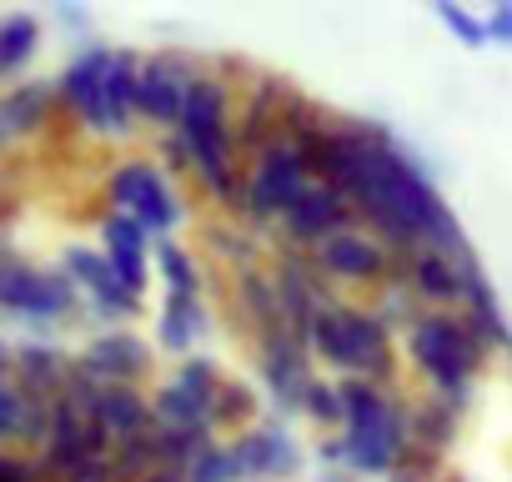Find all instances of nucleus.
<instances>
[{
  "label": "nucleus",
  "mask_w": 512,
  "mask_h": 482,
  "mask_svg": "<svg viewBox=\"0 0 512 482\" xmlns=\"http://www.w3.org/2000/svg\"><path fill=\"white\" fill-rule=\"evenodd\" d=\"M407 352L417 362V372L437 387L442 402L462 407L482 362H487V347L482 337L467 327L462 312H422L412 327H407Z\"/></svg>",
  "instance_id": "f257e3e1"
},
{
  "label": "nucleus",
  "mask_w": 512,
  "mask_h": 482,
  "mask_svg": "<svg viewBox=\"0 0 512 482\" xmlns=\"http://www.w3.org/2000/svg\"><path fill=\"white\" fill-rule=\"evenodd\" d=\"M342 417H347V442L342 457L357 472H392L407 452V412L377 387V382H347L342 387Z\"/></svg>",
  "instance_id": "f03ea898"
},
{
  "label": "nucleus",
  "mask_w": 512,
  "mask_h": 482,
  "mask_svg": "<svg viewBox=\"0 0 512 482\" xmlns=\"http://www.w3.org/2000/svg\"><path fill=\"white\" fill-rule=\"evenodd\" d=\"M181 136H186V151L201 171V181L226 201V206H241V191L231 181V136H226V101H221V86L196 76L191 91H186V106H181Z\"/></svg>",
  "instance_id": "7ed1b4c3"
},
{
  "label": "nucleus",
  "mask_w": 512,
  "mask_h": 482,
  "mask_svg": "<svg viewBox=\"0 0 512 482\" xmlns=\"http://www.w3.org/2000/svg\"><path fill=\"white\" fill-rule=\"evenodd\" d=\"M312 347L347 372H367V377H387L392 372V332L382 327L377 312H357V307H322L312 322Z\"/></svg>",
  "instance_id": "20e7f679"
},
{
  "label": "nucleus",
  "mask_w": 512,
  "mask_h": 482,
  "mask_svg": "<svg viewBox=\"0 0 512 482\" xmlns=\"http://www.w3.org/2000/svg\"><path fill=\"white\" fill-rule=\"evenodd\" d=\"M307 191V161L292 141H272L262 146V161L251 171V186L241 196V206L251 216H287V206Z\"/></svg>",
  "instance_id": "39448f33"
},
{
  "label": "nucleus",
  "mask_w": 512,
  "mask_h": 482,
  "mask_svg": "<svg viewBox=\"0 0 512 482\" xmlns=\"http://www.w3.org/2000/svg\"><path fill=\"white\" fill-rule=\"evenodd\" d=\"M111 201L121 206V211H131V221L146 231H166L171 221H176V201H171V191H166V181H161V171L156 166H146V161H131V166H121L116 176H111Z\"/></svg>",
  "instance_id": "423d86ee"
},
{
  "label": "nucleus",
  "mask_w": 512,
  "mask_h": 482,
  "mask_svg": "<svg viewBox=\"0 0 512 482\" xmlns=\"http://www.w3.org/2000/svg\"><path fill=\"white\" fill-rule=\"evenodd\" d=\"M191 81H196V76H186V66H181L176 56L146 61V66H141V81H136V111L151 116L156 126H176Z\"/></svg>",
  "instance_id": "0eeeda50"
},
{
  "label": "nucleus",
  "mask_w": 512,
  "mask_h": 482,
  "mask_svg": "<svg viewBox=\"0 0 512 482\" xmlns=\"http://www.w3.org/2000/svg\"><path fill=\"white\" fill-rule=\"evenodd\" d=\"M0 307H11L21 317H61L71 312V287L31 267H0Z\"/></svg>",
  "instance_id": "6e6552de"
},
{
  "label": "nucleus",
  "mask_w": 512,
  "mask_h": 482,
  "mask_svg": "<svg viewBox=\"0 0 512 482\" xmlns=\"http://www.w3.org/2000/svg\"><path fill=\"white\" fill-rule=\"evenodd\" d=\"M347 216H352V206H347V196L337 191V186H307L292 206H287V231L297 236V241H322L327 236H337L342 226H347Z\"/></svg>",
  "instance_id": "1a4fd4ad"
},
{
  "label": "nucleus",
  "mask_w": 512,
  "mask_h": 482,
  "mask_svg": "<svg viewBox=\"0 0 512 482\" xmlns=\"http://www.w3.org/2000/svg\"><path fill=\"white\" fill-rule=\"evenodd\" d=\"M477 257H467V262H452V257H442V252H412V267H407V287H412V297H422V302H432L437 312H447V307H462V282H467V267H472Z\"/></svg>",
  "instance_id": "9d476101"
},
{
  "label": "nucleus",
  "mask_w": 512,
  "mask_h": 482,
  "mask_svg": "<svg viewBox=\"0 0 512 482\" xmlns=\"http://www.w3.org/2000/svg\"><path fill=\"white\" fill-rule=\"evenodd\" d=\"M317 267L332 277H347V282H377L387 272V252L357 231H337L317 247Z\"/></svg>",
  "instance_id": "9b49d317"
},
{
  "label": "nucleus",
  "mask_w": 512,
  "mask_h": 482,
  "mask_svg": "<svg viewBox=\"0 0 512 482\" xmlns=\"http://www.w3.org/2000/svg\"><path fill=\"white\" fill-rule=\"evenodd\" d=\"M106 267L116 272L126 297L146 292V231L131 216H111L106 221Z\"/></svg>",
  "instance_id": "f8f14e48"
},
{
  "label": "nucleus",
  "mask_w": 512,
  "mask_h": 482,
  "mask_svg": "<svg viewBox=\"0 0 512 482\" xmlns=\"http://www.w3.org/2000/svg\"><path fill=\"white\" fill-rule=\"evenodd\" d=\"M106 66H111V51H86V56L71 61V71L61 76V96L81 111V121H86L91 131H106V106H101Z\"/></svg>",
  "instance_id": "ddd939ff"
},
{
  "label": "nucleus",
  "mask_w": 512,
  "mask_h": 482,
  "mask_svg": "<svg viewBox=\"0 0 512 482\" xmlns=\"http://www.w3.org/2000/svg\"><path fill=\"white\" fill-rule=\"evenodd\" d=\"M146 417H151V407L141 402L136 387H101L96 402H91V422H96L106 437H116V442L141 437V432H146Z\"/></svg>",
  "instance_id": "4468645a"
},
{
  "label": "nucleus",
  "mask_w": 512,
  "mask_h": 482,
  "mask_svg": "<svg viewBox=\"0 0 512 482\" xmlns=\"http://www.w3.org/2000/svg\"><path fill=\"white\" fill-rule=\"evenodd\" d=\"M81 367H86L91 377H101L106 387H131V377L146 367V347H141L136 337L116 332V337H101V342L81 357Z\"/></svg>",
  "instance_id": "2eb2a0df"
},
{
  "label": "nucleus",
  "mask_w": 512,
  "mask_h": 482,
  "mask_svg": "<svg viewBox=\"0 0 512 482\" xmlns=\"http://www.w3.org/2000/svg\"><path fill=\"white\" fill-rule=\"evenodd\" d=\"M236 457H241V477H277V472L297 467V447L282 427H262V432L241 437Z\"/></svg>",
  "instance_id": "dca6fc26"
},
{
  "label": "nucleus",
  "mask_w": 512,
  "mask_h": 482,
  "mask_svg": "<svg viewBox=\"0 0 512 482\" xmlns=\"http://www.w3.org/2000/svg\"><path fill=\"white\" fill-rule=\"evenodd\" d=\"M136 81H141V61H136L131 51L111 56V66H106V91H101L106 131H126V126H131V111H136Z\"/></svg>",
  "instance_id": "f3484780"
},
{
  "label": "nucleus",
  "mask_w": 512,
  "mask_h": 482,
  "mask_svg": "<svg viewBox=\"0 0 512 482\" xmlns=\"http://www.w3.org/2000/svg\"><path fill=\"white\" fill-rule=\"evenodd\" d=\"M267 377H272V387H277V397L282 402H297V397H307V362H302V352L287 342V332H272L267 342Z\"/></svg>",
  "instance_id": "a211bd4d"
},
{
  "label": "nucleus",
  "mask_w": 512,
  "mask_h": 482,
  "mask_svg": "<svg viewBox=\"0 0 512 482\" xmlns=\"http://www.w3.org/2000/svg\"><path fill=\"white\" fill-rule=\"evenodd\" d=\"M71 272L81 277V287H86L106 312H131V307H136V297H126V292H121L116 272H111L101 257H91V252H71Z\"/></svg>",
  "instance_id": "6ab92c4d"
},
{
  "label": "nucleus",
  "mask_w": 512,
  "mask_h": 482,
  "mask_svg": "<svg viewBox=\"0 0 512 482\" xmlns=\"http://www.w3.org/2000/svg\"><path fill=\"white\" fill-rule=\"evenodd\" d=\"M46 101H51V86H21V91H11L6 101H0V141L41 126Z\"/></svg>",
  "instance_id": "aec40b11"
},
{
  "label": "nucleus",
  "mask_w": 512,
  "mask_h": 482,
  "mask_svg": "<svg viewBox=\"0 0 512 482\" xmlns=\"http://www.w3.org/2000/svg\"><path fill=\"white\" fill-rule=\"evenodd\" d=\"M36 21L31 16H6L0 21V81H6L11 71H21L26 61H31V51H36Z\"/></svg>",
  "instance_id": "412c9836"
},
{
  "label": "nucleus",
  "mask_w": 512,
  "mask_h": 482,
  "mask_svg": "<svg viewBox=\"0 0 512 482\" xmlns=\"http://www.w3.org/2000/svg\"><path fill=\"white\" fill-rule=\"evenodd\" d=\"M206 327V312L196 297H166V312H161V342L166 347H191V337Z\"/></svg>",
  "instance_id": "4be33fe9"
},
{
  "label": "nucleus",
  "mask_w": 512,
  "mask_h": 482,
  "mask_svg": "<svg viewBox=\"0 0 512 482\" xmlns=\"http://www.w3.org/2000/svg\"><path fill=\"white\" fill-rule=\"evenodd\" d=\"M156 417H161L171 432H181V427H211V422H206V402L191 397L181 382H171V387L156 397Z\"/></svg>",
  "instance_id": "5701e85b"
},
{
  "label": "nucleus",
  "mask_w": 512,
  "mask_h": 482,
  "mask_svg": "<svg viewBox=\"0 0 512 482\" xmlns=\"http://www.w3.org/2000/svg\"><path fill=\"white\" fill-rule=\"evenodd\" d=\"M236 477H241L236 447H211L191 462V482H236Z\"/></svg>",
  "instance_id": "b1692460"
},
{
  "label": "nucleus",
  "mask_w": 512,
  "mask_h": 482,
  "mask_svg": "<svg viewBox=\"0 0 512 482\" xmlns=\"http://www.w3.org/2000/svg\"><path fill=\"white\" fill-rule=\"evenodd\" d=\"M437 21H442L462 46H487V21L472 16V11H462V6H452V0H442V6H437Z\"/></svg>",
  "instance_id": "393cba45"
},
{
  "label": "nucleus",
  "mask_w": 512,
  "mask_h": 482,
  "mask_svg": "<svg viewBox=\"0 0 512 482\" xmlns=\"http://www.w3.org/2000/svg\"><path fill=\"white\" fill-rule=\"evenodd\" d=\"M161 272L171 282V297H196V267L181 247H171V241H161Z\"/></svg>",
  "instance_id": "a878e982"
},
{
  "label": "nucleus",
  "mask_w": 512,
  "mask_h": 482,
  "mask_svg": "<svg viewBox=\"0 0 512 482\" xmlns=\"http://www.w3.org/2000/svg\"><path fill=\"white\" fill-rule=\"evenodd\" d=\"M21 412H26V392H21L16 382L0 377V442L21 437Z\"/></svg>",
  "instance_id": "bb28decb"
},
{
  "label": "nucleus",
  "mask_w": 512,
  "mask_h": 482,
  "mask_svg": "<svg viewBox=\"0 0 512 482\" xmlns=\"http://www.w3.org/2000/svg\"><path fill=\"white\" fill-rule=\"evenodd\" d=\"M307 412L322 417V422H337L342 417V392H332L327 382H312L307 387Z\"/></svg>",
  "instance_id": "cd10ccee"
},
{
  "label": "nucleus",
  "mask_w": 512,
  "mask_h": 482,
  "mask_svg": "<svg viewBox=\"0 0 512 482\" xmlns=\"http://www.w3.org/2000/svg\"><path fill=\"white\" fill-rule=\"evenodd\" d=\"M66 482H111L116 477V467H111V457H86V462H76L71 472H61Z\"/></svg>",
  "instance_id": "c85d7f7f"
},
{
  "label": "nucleus",
  "mask_w": 512,
  "mask_h": 482,
  "mask_svg": "<svg viewBox=\"0 0 512 482\" xmlns=\"http://www.w3.org/2000/svg\"><path fill=\"white\" fill-rule=\"evenodd\" d=\"M487 41L512 46V6H497V11L487 16Z\"/></svg>",
  "instance_id": "c756f323"
},
{
  "label": "nucleus",
  "mask_w": 512,
  "mask_h": 482,
  "mask_svg": "<svg viewBox=\"0 0 512 482\" xmlns=\"http://www.w3.org/2000/svg\"><path fill=\"white\" fill-rule=\"evenodd\" d=\"M0 482H36V467L16 462V457H0Z\"/></svg>",
  "instance_id": "7c9ffc66"
},
{
  "label": "nucleus",
  "mask_w": 512,
  "mask_h": 482,
  "mask_svg": "<svg viewBox=\"0 0 512 482\" xmlns=\"http://www.w3.org/2000/svg\"><path fill=\"white\" fill-rule=\"evenodd\" d=\"M146 482H186V477L171 467V472H146Z\"/></svg>",
  "instance_id": "2f4dec72"
}]
</instances>
